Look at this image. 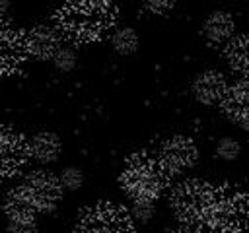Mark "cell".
<instances>
[{
	"label": "cell",
	"instance_id": "obj_13",
	"mask_svg": "<svg viewBox=\"0 0 249 233\" xmlns=\"http://www.w3.org/2000/svg\"><path fill=\"white\" fill-rule=\"evenodd\" d=\"M226 91H228V83H226L224 76L216 70H206V72L198 74L193 82V95L196 101H200L204 105L222 101Z\"/></svg>",
	"mask_w": 249,
	"mask_h": 233
},
{
	"label": "cell",
	"instance_id": "obj_14",
	"mask_svg": "<svg viewBox=\"0 0 249 233\" xmlns=\"http://www.w3.org/2000/svg\"><path fill=\"white\" fill-rule=\"evenodd\" d=\"M233 27V17L228 12H212L202 23V33L210 43H224L231 39Z\"/></svg>",
	"mask_w": 249,
	"mask_h": 233
},
{
	"label": "cell",
	"instance_id": "obj_9",
	"mask_svg": "<svg viewBox=\"0 0 249 233\" xmlns=\"http://www.w3.org/2000/svg\"><path fill=\"white\" fill-rule=\"evenodd\" d=\"M29 153V146H25L23 138L8 128L0 126V177L16 173Z\"/></svg>",
	"mask_w": 249,
	"mask_h": 233
},
{
	"label": "cell",
	"instance_id": "obj_7",
	"mask_svg": "<svg viewBox=\"0 0 249 233\" xmlns=\"http://www.w3.org/2000/svg\"><path fill=\"white\" fill-rule=\"evenodd\" d=\"M27 190L31 192L39 212H53L62 196L60 181L49 171H33L25 177Z\"/></svg>",
	"mask_w": 249,
	"mask_h": 233
},
{
	"label": "cell",
	"instance_id": "obj_3",
	"mask_svg": "<svg viewBox=\"0 0 249 233\" xmlns=\"http://www.w3.org/2000/svg\"><path fill=\"white\" fill-rule=\"evenodd\" d=\"M204 225L220 231L249 227V198L231 188H214Z\"/></svg>",
	"mask_w": 249,
	"mask_h": 233
},
{
	"label": "cell",
	"instance_id": "obj_4",
	"mask_svg": "<svg viewBox=\"0 0 249 233\" xmlns=\"http://www.w3.org/2000/svg\"><path fill=\"white\" fill-rule=\"evenodd\" d=\"M214 188H210L206 183L200 181H185L173 188L171 194V206L185 225L198 227L206 223V214L210 208Z\"/></svg>",
	"mask_w": 249,
	"mask_h": 233
},
{
	"label": "cell",
	"instance_id": "obj_20",
	"mask_svg": "<svg viewBox=\"0 0 249 233\" xmlns=\"http://www.w3.org/2000/svg\"><path fill=\"white\" fill-rule=\"evenodd\" d=\"M239 151H241V146H239V142L233 140V138H222V140L218 142V146H216V153H218L222 159H226V161L237 159Z\"/></svg>",
	"mask_w": 249,
	"mask_h": 233
},
{
	"label": "cell",
	"instance_id": "obj_12",
	"mask_svg": "<svg viewBox=\"0 0 249 233\" xmlns=\"http://www.w3.org/2000/svg\"><path fill=\"white\" fill-rule=\"evenodd\" d=\"M25 50L27 54L35 56V58H53V54L58 50L60 47V39L58 33L49 27V25H37L33 27L25 37Z\"/></svg>",
	"mask_w": 249,
	"mask_h": 233
},
{
	"label": "cell",
	"instance_id": "obj_8",
	"mask_svg": "<svg viewBox=\"0 0 249 233\" xmlns=\"http://www.w3.org/2000/svg\"><path fill=\"white\" fill-rule=\"evenodd\" d=\"M198 159V150L191 138L185 136H173L161 144L160 150V161L165 165L169 173L183 171L191 165H195Z\"/></svg>",
	"mask_w": 249,
	"mask_h": 233
},
{
	"label": "cell",
	"instance_id": "obj_6",
	"mask_svg": "<svg viewBox=\"0 0 249 233\" xmlns=\"http://www.w3.org/2000/svg\"><path fill=\"white\" fill-rule=\"evenodd\" d=\"M82 231H126L130 229V219L126 212L113 204H99L89 208L80 219Z\"/></svg>",
	"mask_w": 249,
	"mask_h": 233
},
{
	"label": "cell",
	"instance_id": "obj_17",
	"mask_svg": "<svg viewBox=\"0 0 249 233\" xmlns=\"http://www.w3.org/2000/svg\"><path fill=\"white\" fill-rule=\"evenodd\" d=\"M111 45L119 54H132L138 49V35L134 33V29L130 27H121L113 33L111 37Z\"/></svg>",
	"mask_w": 249,
	"mask_h": 233
},
{
	"label": "cell",
	"instance_id": "obj_25",
	"mask_svg": "<svg viewBox=\"0 0 249 233\" xmlns=\"http://www.w3.org/2000/svg\"><path fill=\"white\" fill-rule=\"evenodd\" d=\"M243 80H245V82H247V85H249V72L245 74V78H243Z\"/></svg>",
	"mask_w": 249,
	"mask_h": 233
},
{
	"label": "cell",
	"instance_id": "obj_23",
	"mask_svg": "<svg viewBox=\"0 0 249 233\" xmlns=\"http://www.w3.org/2000/svg\"><path fill=\"white\" fill-rule=\"evenodd\" d=\"M8 12V0H0V17Z\"/></svg>",
	"mask_w": 249,
	"mask_h": 233
},
{
	"label": "cell",
	"instance_id": "obj_19",
	"mask_svg": "<svg viewBox=\"0 0 249 233\" xmlns=\"http://www.w3.org/2000/svg\"><path fill=\"white\" fill-rule=\"evenodd\" d=\"M53 64L60 72H70L76 66V52L68 47H58V50L53 54Z\"/></svg>",
	"mask_w": 249,
	"mask_h": 233
},
{
	"label": "cell",
	"instance_id": "obj_18",
	"mask_svg": "<svg viewBox=\"0 0 249 233\" xmlns=\"http://www.w3.org/2000/svg\"><path fill=\"white\" fill-rule=\"evenodd\" d=\"M58 181L64 190H78L84 184V173L78 167H66L58 175Z\"/></svg>",
	"mask_w": 249,
	"mask_h": 233
},
{
	"label": "cell",
	"instance_id": "obj_15",
	"mask_svg": "<svg viewBox=\"0 0 249 233\" xmlns=\"http://www.w3.org/2000/svg\"><path fill=\"white\" fill-rule=\"evenodd\" d=\"M29 146V155L41 163H53L60 155V138L53 132H39L31 138Z\"/></svg>",
	"mask_w": 249,
	"mask_h": 233
},
{
	"label": "cell",
	"instance_id": "obj_24",
	"mask_svg": "<svg viewBox=\"0 0 249 233\" xmlns=\"http://www.w3.org/2000/svg\"><path fill=\"white\" fill-rule=\"evenodd\" d=\"M95 4H105V6H113V0H91Z\"/></svg>",
	"mask_w": 249,
	"mask_h": 233
},
{
	"label": "cell",
	"instance_id": "obj_1",
	"mask_svg": "<svg viewBox=\"0 0 249 233\" xmlns=\"http://www.w3.org/2000/svg\"><path fill=\"white\" fill-rule=\"evenodd\" d=\"M60 29L76 41H95L113 23L115 14L111 6L95 4L91 0H68L56 14Z\"/></svg>",
	"mask_w": 249,
	"mask_h": 233
},
{
	"label": "cell",
	"instance_id": "obj_10",
	"mask_svg": "<svg viewBox=\"0 0 249 233\" xmlns=\"http://www.w3.org/2000/svg\"><path fill=\"white\" fill-rule=\"evenodd\" d=\"M222 103L224 115L241 130H249V85L245 80L228 87Z\"/></svg>",
	"mask_w": 249,
	"mask_h": 233
},
{
	"label": "cell",
	"instance_id": "obj_11",
	"mask_svg": "<svg viewBox=\"0 0 249 233\" xmlns=\"http://www.w3.org/2000/svg\"><path fill=\"white\" fill-rule=\"evenodd\" d=\"M25 52V39L18 31L0 25V76L18 70Z\"/></svg>",
	"mask_w": 249,
	"mask_h": 233
},
{
	"label": "cell",
	"instance_id": "obj_5",
	"mask_svg": "<svg viewBox=\"0 0 249 233\" xmlns=\"http://www.w3.org/2000/svg\"><path fill=\"white\" fill-rule=\"evenodd\" d=\"M4 210L10 231H35V214L39 210L25 184H19L8 192Z\"/></svg>",
	"mask_w": 249,
	"mask_h": 233
},
{
	"label": "cell",
	"instance_id": "obj_2",
	"mask_svg": "<svg viewBox=\"0 0 249 233\" xmlns=\"http://www.w3.org/2000/svg\"><path fill=\"white\" fill-rule=\"evenodd\" d=\"M167 175L169 171L161 161L148 155H134L121 175V184L132 200H156L165 186Z\"/></svg>",
	"mask_w": 249,
	"mask_h": 233
},
{
	"label": "cell",
	"instance_id": "obj_21",
	"mask_svg": "<svg viewBox=\"0 0 249 233\" xmlns=\"http://www.w3.org/2000/svg\"><path fill=\"white\" fill-rule=\"evenodd\" d=\"M132 216L136 221L146 223L154 216V200H134L132 204Z\"/></svg>",
	"mask_w": 249,
	"mask_h": 233
},
{
	"label": "cell",
	"instance_id": "obj_16",
	"mask_svg": "<svg viewBox=\"0 0 249 233\" xmlns=\"http://www.w3.org/2000/svg\"><path fill=\"white\" fill-rule=\"evenodd\" d=\"M226 60L233 70L243 74L249 72V33L230 39L226 47Z\"/></svg>",
	"mask_w": 249,
	"mask_h": 233
},
{
	"label": "cell",
	"instance_id": "obj_22",
	"mask_svg": "<svg viewBox=\"0 0 249 233\" xmlns=\"http://www.w3.org/2000/svg\"><path fill=\"white\" fill-rule=\"evenodd\" d=\"M144 2V8L154 12V14H165L169 12L177 0H142Z\"/></svg>",
	"mask_w": 249,
	"mask_h": 233
}]
</instances>
